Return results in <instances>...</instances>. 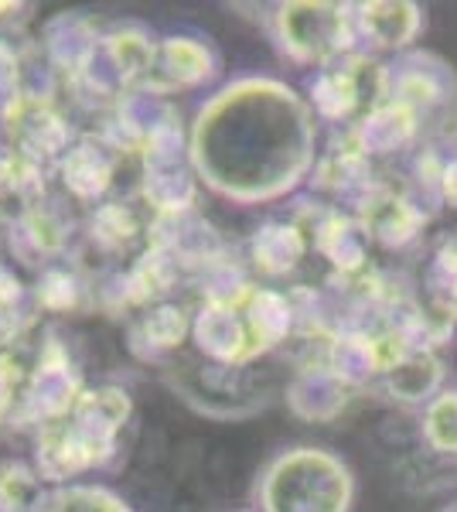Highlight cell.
Wrapping results in <instances>:
<instances>
[{
  "mask_svg": "<svg viewBox=\"0 0 457 512\" xmlns=\"http://www.w3.org/2000/svg\"><path fill=\"white\" fill-rule=\"evenodd\" d=\"M307 239L338 274L352 277L365 270L369 263V233L359 226L355 216H345L342 209H321V216L314 219V226L307 229Z\"/></svg>",
  "mask_w": 457,
  "mask_h": 512,
  "instance_id": "cell-15",
  "label": "cell"
},
{
  "mask_svg": "<svg viewBox=\"0 0 457 512\" xmlns=\"http://www.w3.org/2000/svg\"><path fill=\"white\" fill-rule=\"evenodd\" d=\"M420 120L423 117L417 110L396 103V99H386V103H379L369 117H362L359 123H355L348 134H352V140L359 144V151L369 161L372 158H393V154H403L417 144L420 127H423Z\"/></svg>",
  "mask_w": 457,
  "mask_h": 512,
  "instance_id": "cell-14",
  "label": "cell"
},
{
  "mask_svg": "<svg viewBox=\"0 0 457 512\" xmlns=\"http://www.w3.org/2000/svg\"><path fill=\"white\" fill-rule=\"evenodd\" d=\"M379 390L393 403H400V407L423 410L440 390H447V362L430 345H413L379 379Z\"/></svg>",
  "mask_w": 457,
  "mask_h": 512,
  "instance_id": "cell-13",
  "label": "cell"
},
{
  "mask_svg": "<svg viewBox=\"0 0 457 512\" xmlns=\"http://www.w3.org/2000/svg\"><path fill=\"white\" fill-rule=\"evenodd\" d=\"M219 76H222V55L212 45V38L198 35V31H174V35L157 38L151 76H147L140 93L164 99L174 93L205 89Z\"/></svg>",
  "mask_w": 457,
  "mask_h": 512,
  "instance_id": "cell-7",
  "label": "cell"
},
{
  "mask_svg": "<svg viewBox=\"0 0 457 512\" xmlns=\"http://www.w3.org/2000/svg\"><path fill=\"white\" fill-rule=\"evenodd\" d=\"M352 465L321 444L277 451L253 482L256 512H352Z\"/></svg>",
  "mask_w": 457,
  "mask_h": 512,
  "instance_id": "cell-4",
  "label": "cell"
},
{
  "mask_svg": "<svg viewBox=\"0 0 457 512\" xmlns=\"http://www.w3.org/2000/svg\"><path fill=\"white\" fill-rule=\"evenodd\" d=\"M82 393H86V386H82V376L72 366V359L58 345H48V352L41 355L38 369L28 376V386H24L18 427H35L38 434L41 427L69 414Z\"/></svg>",
  "mask_w": 457,
  "mask_h": 512,
  "instance_id": "cell-9",
  "label": "cell"
},
{
  "mask_svg": "<svg viewBox=\"0 0 457 512\" xmlns=\"http://www.w3.org/2000/svg\"><path fill=\"white\" fill-rule=\"evenodd\" d=\"M0 267H4V260H0Z\"/></svg>",
  "mask_w": 457,
  "mask_h": 512,
  "instance_id": "cell-31",
  "label": "cell"
},
{
  "mask_svg": "<svg viewBox=\"0 0 457 512\" xmlns=\"http://www.w3.org/2000/svg\"><path fill=\"white\" fill-rule=\"evenodd\" d=\"M447 512H457V506H454V509H447Z\"/></svg>",
  "mask_w": 457,
  "mask_h": 512,
  "instance_id": "cell-30",
  "label": "cell"
},
{
  "mask_svg": "<svg viewBox=\"0 0 457 512\" xmlns=\"http://www.w3.org/2000/svg\"><path fill=\"white\" fill-rule=\"evenodd\" d=\"M307 96L277 76H239L198 106L188 161L212 195L232 205L290 198L318 168V134Z\"/></svg>",
  "mask_w": 457,
  "mask_h": 512,
  "instance_id": "cell-1",
  "label": "cell"
},
{
  "mask_svg": "<svg viewBox=\"0 0 457 512\" xmlns=\"http://www.w3.org/2000/svg\"><path fill=\"white\" fill-rule=\"evenodd\" d=\"M389 99V65L369 52H352L307 79V103L318 123L352 130Z\"/></svg>",
  "mask_w": 457,
  "mask_h": 512,
  "instance_id": "cell-6",
  "label": "cell"
},
{
  "mask_svg": "<svg viewBox=\"0 0 457 512\" xmlns=\"http://www.w3.org/2000/svg\"><path fill=\"white\" fill-rule=\"evenodd\" d=\"M35 512H134L123 495L99 482H69L48 485Z\"/></svg>",
  "mask_w": 457,
  "mask_h": 512,
  "instance_id": "cell-19",
  "label": "cell"
},
{
  "mask_svg": "<svg viewBox=\"0 0 457 512\" xmlns=\"http://www.w3.org/2000/svg\"><path fill=\"white\" fill-rule=\"evenodd\" d=\"M355 205V219L369 233L372 243L386 246V250H403V246L417 243L423 226H427V212L417 198L393 192L386 185H372Z\"/></svg>",
  "mask_w": 457,
  "mask_h": 512,
  "instance_id": "cell-12",
  "label": "cell"
},
{
  "mask_svg": "<svg viewBox=\"0 0 457 512\" xmlns=\"http://www.w3.org/2000/svg\"><path fill=\"white\" fill-rule=\"evenodd\" d=\"M359 52L369 55H406L417 48L427 31V11L413 0H362L355 4Z\"/></svg>",
  "mask_w": 457,
  "mask_h": 512,
  "instance_id": "cell-10",
  "label": "cell"
},
{
  "mask_svg": "<svg viewBox=\"0 0 457 512\" xmlns=\"http://www.w3.org/2000/svg\"><path fill=\"white\" fill-rule=\"evenodd\" d=\"M294 304L287 294L260 284H229L205 297L191 318L198 352L222 369H246L249 362L277 352L294 332Z\"/></svg>",
  "mask_w": 457,
  "mask_h": 512,
  "instance_id": "cell-2",
  "label": "cell"
},
{
  "mask_svg": "<svg viewBox=\"0 0 457 512\" xmlns=\"http://www.w3.org/2000/svg\"><path fill=\"white\" fill-rule=\"evenodd\" d=\"M352 386L342 383L328 366H307L294 376V383L287 386V403L301 420L311 424H328V420L342 417L352 403Z\"/></svg>",
  "mask_w": 457,
  "mask_h": 512,
  "instance_id": "cell-16",
  "label": "cell"
},
{
  "mask_svg": "<svg viewBox=\"0 0 457 512\" xmlns=\"http://www.w3.org/2000/svg\"><path fill=\"white\" fill-rule=\"evenodd\" d=\"M427 280H457V229L437 239L434 256H430Z\"/></svg>",
  "mask_w": 457,
  "mask_h": 512,
  "instance_id": "cell-26",
  "label": "cell"
},
{
  "mask_svg": "<svg viewBox=\"0 0 457 512\" xmlns=\"http://www.w3.org/2000/svg\"><path fill=\"white\" fill-rule=\"evenodd\" d=\"M14 99H18V62L0 45V113L11 110Z\"/></svg>",
  "mask_w": 457,
  "mask_h": 512,
  "instance_id": "cell-27",
  "label": "cell"
},
{
  "mask_svg": "<svg viewBox=\"0 0 457 512\" xmlns=\"http://www.w3.org/2000/svg\"><path fill=\"white\" fill-rule=\"evenodd\" d=\"M420 437L440 458L457 461V386L440 390L427 407L420 410Z\"/></svg>",
  "mask_w": 457,
  "mask_h": 512,
  "instance_id": "cell-22",
  "label": "cell"
},
{
  "mask_svg": "<svg viewBox=\"0 0 457 512\" xmlns=\"http://www.w3.org/2000/svg\"><path fill=\"white\" fill-rule=\"evenodd\" d=\"M62 239H65L62 226L48 212L28 209L11 222V246L18 250L24 263H38L41 256L48 260L62 246Z\"/></svg>",
  "mask_w": 457,
  "mask_h": 512,
  "instance_id": "cell-23",
  "label": "cell"
},
{
  "mask_svg": "<svg viewBox=\"0 0 457 512\" xmlns=\"http://www.w3.org/2000/svg\"><path fill=\"white\" fill-rule=\"evenodd\" d=\"M38 297L31 287H24L14 277L11 267H0V352L28 332V325L38 315Z\"/></svg>",
  "mask_w": 457,
  "mask_h": 512,
  "instance_id": "cell-21",
  "label": "cell"
},
{
  "mask_svg": "<svg viewBox=\"0 0 457 512\" xmlns=\"http://www.w3.org/2000/svg\"><path fill=\"white\" fill-rule=\"evenodd\" d=\"M191 332V321L174 304H161V308L147 311L144 318L130 328V349L147 362H164V355L181 345V338Z\"/></svg>",
  "mask_w": 457,
  "mask_h": 512,
  "instance_id": "cell-18",
  "label": "cell"
},
{
  "mask_svg": "<svg viewBox=\"0 0 457 512\" xmlns=\"http://www.w3.org/2000/svg\"><path fill=\"white\" fill-rule=\"evenodd\" d=\"M437 198L457 209V158L444 161V171H440V185H437Z\"/></svg>",
  "mask_w": 457,
  "mask_h": 512,
  "instance_id": "cell-29",
  "label": "cell"
},
{
  "mask_svg": "<svg viewBox=\"0 0 457 512\" xmlns=\"http://www.w3.org/2000/svg\"><path fill=\"white\" fill-rule=\"evenodd\" d=\"M157 52V38L140 21L113 24L106 35H99L96 55L89 62L86 76L96 82L99 89H130L137 93L144 89L147 76H151Z\"/></svg>",
  "mask_w": 457,
  "mask_h": 512,
  "instance_id": "cell-8",
  "label": "cell"
},
{
  "mask_svg": "<svg viewBox=\"0 0 457 512\" xmlns=\"http://www.w3.org/2000/svg\"><path fill=\"white\" fill-rule=\"evenodd\" d=\"M41 495H45V478L31 461H0V512H35Z\"/></svg>",
  "mask_w": 457,
  "mask_h": 512,
  "instance_id": "cell-24",
  "label": "cell"
},
{
  "mask_svg": "<svg viewBox=\"0 0 457 512\" xmlns=\"http://www.w3.org/2000/svg\"><path fill=\"white\" fill-rule=\"evenodd\" d=\"M253 512H256V509H253Z\"/></svg>",
  "mask_w": 457,
  "mask_h": 512,
  "instance_id": "cell-32",
  "label": "cell"
},
{
  "mask_svg": "<svg viewBox=\"0 0 457 512\" xmlns=\"http://www.w3.org/2000/svg\"><path fill=\"white\" fill-rule=\"evenodd\" d=\"M130 396L120 386H96L79 396V403L55 424L35 434L31 465L45 485L86 482L93 472H110L123 454L120 437L130 424Z\"/></svg>",
  "mask_w": 457,
  "mask_h": 512,
  "instance_id": "cell-3",
  "label": "cell"
},
{
  "mask_svg": "<svg viewBox=\"0 0 457 512\" xmlns=\"http://www.w3.org/2000/svg\"><path fill=\"white\" fill-rule=\"evenodd\" d=\"M457 93V76L440 55L434 52H413L400 55L389 65V99L417 110L420 117L447 106Z\"/></svg>",
  "mask_w": 457,
  "mask_h": 512,
  "instance_id": "cell-11",
  "label": "cell"
},
{
  "mask_svg": "<svg viewBox=\"0 0 457 512\" xmlns=\"http://www.w3.org/2000/svg\"><path fill=\"white\" fill-rule=\"evenodd\" d=\"M267 31L280 59L297 69H324V65L359 52L355 31V4L338 0H290L277 4L267 18Z\"/></svg>",
  "mask_w": 457,
  "mask_h": 512,
  "instance_id": "cell-5",
  "label": "cell"
},
{
  "mask_svg": "<svg viewBox=\"0 0 457 512\" xmlns=\"http://www.w3.org/2000/svg\"><path fill=\"white\" fill-rule=\"evenodd\" d=\"M28 379L21 376V366L11 355L0 352V437L21 424V403Z\"/></svg>",
  "mask_w": 457,
  "mask_h": 512,
  "instance_id": "cell-25",
  "label": "cell"
},
{
  "mask_svg": "<svg viewBox=\"0 0 457 512\" xmlns=\"http://www.w3.org/2000/svg\"><path fill=\"white\" fill-rule=\"evenodd\" d=\"M65 185L76 198H96L113 178V158L99 144H79L62 158Z\"/></svg>",
  "mask_w": 457,
  "mask_h": 512,
  "instance_id": "cell-20",
  "label": "cell"
},
{
  "mask_svg": "<svg viewBox=\"0 0 457 512\" xmlns=\"http://www.w3.org/2000/svg\"><path fill=\"white\" fill-rule=\"evenodd\" d=\"M427 284H430V291H434L437 308L457 318V280H427Z\"/></svg>",
  "mask_w": 457,
  "mask_h": 512,
  "instance_id": "cell-28",
  "label": "cell"
},
{
  "mask_svg": "<svg viewBox=\"0 0 457 512\" xmlns=\"http://www.w3.org/2000/svg\"><path fill=\"white\" fill-rule=\"evenodd\" d=\"M311 250L307 229L294 219H270L249 239V256L263 277H287Z\"/></svg>",
  "mask_w": 457,
  "mask_h": 512,
  "instance_id": "cell-17",
  "label": "cell"
}]
</instances>
